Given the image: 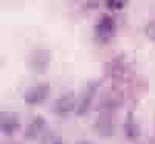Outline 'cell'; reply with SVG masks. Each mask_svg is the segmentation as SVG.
Here are the masks:
<instances>
[{"label": "cell", "mask_w": 155, "mask_h": 144, "mask_svg": "<svg viewBox=\"0 0 155 144\" xmlns=\"http://www.w3.org/2000/svg\"><path fill=\"white\" fill-rule=\"evenodd\" d=\"M116 31H118V23L110 14H101L93 25V37L101 45L112 42L116 36Z\"/></svg>", "instance_id": "cell-1"}, {"label": "cell", "mask_w": 155, "mask_h": 144, "mask_svg": "<svg viewBox=\"0 0 155 144\" xmlns=\"http://www.w3.org/2000/svg\"><path fill=\"white\" fill-rule=\"evenodd\" d=\"M51 61H53L51 50H48L45 47H37L30 53V56L27 59V67H28V70H31L36 74H44L51 65Z\"/></svg>", "instance_id": "cell-2"}, {"label": "cell", "mask_w": 155, "mask_h": 144, "mask_svg": "<svg viewBox=\"0 0 155 144\" xmlns=\"http://www.w3.org/2000/svg\"><path fill=\"white\" fill-rule=\"evenodd\" d=\"M51 95V85L48 82H37L31 87H28L27 90L23 91L22 95V99L23 102L27 104V106H41V104H44Z\"/></svg>", "instance_id": "cell-3"}, {"label": "cell", "mask_w": 155, "mask_h": 144, "mask_svg": "<svg viewBox=\"0 0 155 144\" xmlns=\"http://www.w3.org/2000/svg\"><path fill=\"white\" fill-rule=\"evenodd\" d=\"M99 85H101L99 81H90V82H87V85L84 87V90L81 91V95L78 96V101H76V110H74V113L78 116H85L90 112Z\"/></svg>", "instance_id": "cell-4"}, {"label": "cell", "mask_w": 155, "mask_h": 144, "mask_svg": "<svg viewBox=\"0 0 155 144\" xmlns=\"http://www.w3.org/2000/svg\"><path fill=\"white\" fill-rule=\"evenodd\" d=\"M22 129L20 115L14 110H0V133L3 136H14Z\"/></svg>", "instance_id": "cell-5"}, {"label": "cell", "mask_w": 155, "mask_h": 144, "mask_svg": "<svg viewBox=\"0 0 155 144\" xmlns=\"http://www.w3.org/2000/svg\"><path fill=\"white\" fill-rule=\"evenodd\" d=\"M76 93L73 90L70 91H65L62 93L53 104V113L58 116V118H67L70 113H73L76 110Z\"/></svg>", "instance_id": "cell-6"}, {"label": "cell", "mask_w": 155, "mask_h": 144, "mask_svg": "<svg viewBox=\"0 0 155 144\" xmlns=\"http://www.w3.org/2000/svg\"><path fill=\"white\" fill-rule=\"evenodd\" d=\"M48 123L44 116L41 115H37L34 116L33 119L27 124V127L23 129V138L27 139V141H36V139H41L48 130Z\"/></svg>", "instance_id": "cell-7"}, {"label": "cell", "mask_w": 155, "mask_h": 144, "mask_svg": "<svg viewBox=\"0 0 155 144\" xmlns=\"http://www.w3.org/2000/svg\"><path fill=\"white\" fill-rule=\"evenodd\" d=\"M95 129L99 136L102 138H110L115 135V123H113V118L110 113H101L98 116V119L95 123Z\"/></svg>", "instance_id": "cell-8"}, {"label": "cell", "mask_w": 155, "mask_h": 144, "mask_svg": "<svg viewBox=\"0 0 155 144\" xmlns=\"http://www.w3.org/2000/svg\"><path fill=\"white\" fill-rule=\"evenodd\" d=\"M123 127H124V133H126V138H127V139L135 141V139L140 138V135H141V129H140V124H138L137 119H135L134 112H129V113H127Z\"/></svg>", "instance_id": "cell-9"}, {"label": "cell", "mask_w": 155, "mask_h": 144, "mask_svg": "<svg viewBox=\"0 0 155 144\" xmlns=\"http://www.w3.org/2000/svg\"><path fill=\"white\" fill-rule=\"evenodd\" d=\"M127 0H106L104 2V6L110 11V12H118V11H123L126 6H127Z\"/></svg>", "instance_id": "cell-10"}, {"label": "cell", "mask_w": 155, "mask_h": 144, "mask_svg": "<svg viewBox=\"0 0 155 144\" xmlns=\"http://www.w3.org/2000/svg\"><path fill=\"white\" fill-rule=\"evenodd\" d=\"M41 144H65L64 138L56 133V132H47L42 138H41Z\"/></svg>", "instance_id": "cell-11"}, {"label": "cell", "mask_w": 155, "mask_h": 144, "mask_svg": "<svg viewBox=\"0 0 155 144\" xmlns=\"http://www.w3.org/2000/svg\"><path fill=\"white\" fill-rule=\"evenodd\" d=\"M144 34H146V37L149 39L150 42H155V17L150 19V20L146 23V27H144Z\"/></svg>", "instance_id": "cell-12"}, {"label": "cell", "mask_w": 155, "mask_h": 144, "mask_svg": "<svg viewBox=\"0 0 155 144\" xmlns=\"http://www.w3.org/2000/svg\"><path fill=\"white\" fill-rule=\"evenodd\" d=\"M76 144H93V142L88 139H79V141H76Z\"/></svg>", "instance_id": "cell-13"}]
</instances>
